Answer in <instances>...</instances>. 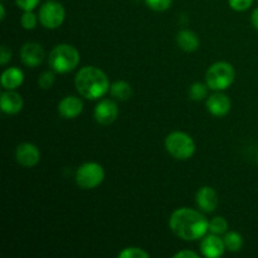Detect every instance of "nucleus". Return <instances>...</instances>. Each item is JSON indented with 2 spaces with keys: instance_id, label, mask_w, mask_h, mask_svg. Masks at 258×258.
Masks as SVG:
<instances>
[{
  "instance_id": "obj_1",
  "label": "nucleus",
  "mask_w": 258,
  "mask_h": 258,
  "mask_svg": "<svg viewBox=\"0 0 258 258\" xmlns=\"http://www.w3.org/2000/svg\"><path fill=\"white\" fill-rule=\"evenodd\" d=\"M169 227L179 238L184 241H197L209 231V222L201 212L190 208H179L170 216Z\"/></svg>"
},
{
  "instance_id": "obj_2",
  "label": "nucleus",
  "mask_w": 258,
  "mask_h": 258,
  "mask_svg": "<svg viewBox=\"0 0 258 258\" xmlns=\"http://www.w3.org/2000/svg\"><path fill=\"white\" fill-rule=\"evenodd\" d=\"M77 92L87 100H98L110 91V82L103 71L95 66L81 68L75 78Z\"/></svg>"
},
{
  "instance_id": "obj_3",
  "label": "nucleus",
  "mask_w": 258,
  "mask_h": 258,
  "mask_svg": "<svg viewBox=\"0 0 258 258\" xmlns=\"http://www.w3.org/2000/svg\"><path fill=\"white\" fill-rule=\"evenodd\" d=\"M48 62L55 73H68L80 63V53L73 45L63 43L50 50Z\"/></svg>"
},
{
  "instance_id": "obj_4",
  "label": "nucleus",
  "mask_w": 258,
  "mask_h": 258,
  "mask_svg": "<svg viewBox=\"0 0 258 258\" xmlns=\"http://www.w3.org/2000/svg\"><path fill=\"white\" fill-rule=\"evenodd\" d=\"M165 149L176 160H188L196 153V143L188 134L174 131L166 136Z\"/></svg>"
},
{
  "instance_id": "obj_5",
  "label": "nucleus",
  "mask_w": 258,
  "mask_h": 258,
  "mask_svg": "<svg viewBox=\"0 0 258 258\" xmlns=\"http://www.w3.org/2000/svg\"><path fill=\"white\" fill-rule=\"evenodd\" d=\"M236 78L233 66L228 62H217L208 68L206 75L207 85L213 91H224L231 87Z\"/></svg>"
},
{
  "instance_id": "obj_6",
  "label": "nucleus",
  "mask_w": 258,
  "mask_h": 258,
  "mask_svg": "<svg viewBox=\"0 0 258 258\" xmlns=\"http://www.w3.org/2000/svg\"><path fill=\"white\" fill-rule=\"evenodd\" d=\"M105 179V170L98 163H85L76 171V183L81 189H95Z\"/></svg>"
},
{
  "instance_id": "obj_7",
  "label": "nucleus",
  "mask_w": 258,
  "mask_h": 258,
  "mask_svg": "<svg viewBox=\"0 0 258 258\" xmlns=\"http://www.w3.org/2000/svg\"><path fill=\"white\" fill-rule=\"evenodd\" d=\"M66 19V10L60 3L49 0L39 9V22L47 29H57Z\"/></svg>"
},
{
  "instance_id": "obj_8",
  "label": "nucleus",
  "mask_w": 258,
  "mask_h": 258,
  "mask_svg": "<svg viewBox=\"0 0 258 258\" xmlns=\"http://www.w3.org/2000/svg\"><path fill=\"white\" fill-rule=\"evenodd\" d=\"M15 160L24 168H33L40 160V151L34 144L23 143L15 149Z\"/></svg>"
},
{
  "instance_id": "obj_9",
  "label": "nucleus",
  "mask_w": 258,
  "mask_h": 258,
  "mask_svg": "<svg viewBox=\"0 0 258 258\" xmlns=\"http://www.w3.org/2000/svg\"><path fill=\"white\" fill-rule=\"evenodd\" d=\"M93 116H95V120L97 121L100 125H111V123L115 122L116 118H117L118 107L117 105H116L115 101L106 98V100H102L101 102L97 103V106L95 107Z\"/></svg>"
},
{
  "instance_id": "obj_10",
  "label": "nucleus",
  "mask_w": 258,
  "mask_h": 258,
  "mask_svg": "<svg viewBox=\"0 0 258 258\" xmlns=\"http://www.w3.org/2000/svg\"><path fill=\"white\" fill-rule=\"evenodd\" d=\"M45 52L40 44L35 42H28L20 49V59L25 66L35 68L44 60Z\"/></svg>"
},
{
  "instance_id": "obj_11",
  "label": "nucleus",
  "mask_w": 258,
  "mask_h": 258,
  "mask_svg": "<svg viewBox=\"0 0 258 258\" xmlns=\"http://www.w3.org/2000/svg\"><path fill=\"white\" fill-rule=\"evenodd\" d=\"M201 251L203 256L208 258L221 257L226 251V244H224L223 238L219 237V234L211 233L202 239Z\"/></svg>"
},
{
  "instance_id": "obj_12",
  "label": "nucleus",
  "mask_w": 258,
  "mask_h": 258,
  "mask_svg": "<svg viewBox=\"0 0 258 258\" xmlns=\"http://www.w3.org/2000/svg\"><path fill=\"white\" fill-rule=\"evenodd\" d=\"M206 105L209 113L217 116V117H223V116L228 115V112L231 111L232 103L228 96L222 92H217L207 98Z\"/></svg>"
},
{
  "instance_id": "obj_13",
  "label": "nucleus",
  "mask_w": 258,
  "mask_h": 258,
  "mask_svg": "<svg viewBox=\"0 0 258 258\" xmlns=\"http://www.w3.org/2000/svg\"><path fill=\"white\" fill-rule=\"evenodd\" d=\"M197 206L206 213H212L218 207V194L212 186H202L196 196Z\"/></svg>"
},
{
  "instance_id": "obj_14",
  "label": "nucleus",
  "mask_w": 258,
  "mask_h": 258,
  "mask_svg": "<svg viewBox=\"0 0 258 258\" xmlns=\"http://www.w3.org/2000/svg\"><path fill=\"white\" fill-rule=\"evenodd\" d=\"M23 98L22 96L14 90H7L5 92L2 93L0 97V107L2 111L7 115H15V113L20 112L23 108Z\"/></svg>"
},
{
  "instance_id": "obj_15",
  "label": "nucleus",
  "mask_w": 258,
  "mask_h": 258,
  "mask_svg": "<svg viewBox=\"0 0 258 258\" xmlns=\"http://www.w3.org/2000/svg\"><path fill=\"white\" fill-rule=\"evenodd\" d=\"M83 111V102L76 96H66L58 103V112L64 118H76Z\"/></svg>"
},
{
  "instance_id": "obj_16",
  "label": "nucleus",
  "mask_w": 258,
  "mask_h": 258,
  "mask_svg": "<svg viewBox=\"0 0 258 258\" xmlns=\"http://www.w3.org/2000/svg\"><path fill=\"white\" fill-rule=\"evenodd\" d=\"M176 44L184 52H196L199 48L201 40H199L198 35L194 32L188 29L180 30L176 34Z\"/></svg>"
},
{
  "instance_id": "obj_17",
  "label": "nucleus",
  "mask_w": 258,
  "mask_h": 258,
  "mask_svg": "<svg viewBox=\"0 0 258 258\" xmlns=\"http://www.w3.org/2000/svg\"><path fill=\"white\" fill-rule=\"evenodd\" d=\"M23 81H24V73L20 68H7L2 75V86L5 90H15L20 87Z\"/></svg>"
},
{
  "instance_id": "obj_18",
  "label": "nucleus",
  "mask_w": 258,
  "mask_h": 258,
  "mask_svg": "<svg viewBox=\"0 0 258 258\" xmlns=\"http://www.w3.org/2000/svg\"><path fill=\"white\" fill-rule=\"evenodd\" d=\"M110 93L113 98L120 101L130 100L133 96V87L125 81H117L110 86Z\"/></svg>"
},
{
  "instance_id": "obj_19",
  "label": "nucleus",
  "mask_w": 258,
  "mask_h": 258,
  "mask_svg": "<svg viewBox=\"0 0 258 258\" xmlns=\"http://www.w3.org/2000/svg\"><path fill=\"white\" fill-rule=\"evenodd\" d=\"M226 249L229 252H238L243 246V238L238 232H226L223 237Z\"/></svg>"
},
{
  "instance_id": "obj_20",
  "label": "nucleus",
  "mask_w": 258,
  "mask_h": 258,
  "mask_svg": "<svg viewBox=\"0 0 258 258\" xmlns=\"http://www.w3.org/2000/svg\"><path fill=\"white\" fill-rule=\"evenodd\" d=\"M189 97L193 101H203L208 97V85L202 82H196L189 88Z\"/></svg>"
},
{
  "instance_id": "obj_21",
  "label": "nucleus",
  "mask_w": 258,
  "mask_h": 258,
  "mask_svg": "<svg viewBox=\"0 0 258 258\" xmlns=\"http://www.w3.org/2000/svg\"><path fill=\"white\" fill-rule=\"evenodd\" d=\"M227 229H228V222L223 217H214L209 222V231H211V233L223 234L226 233Z\"/></svg>"
},
{
  "instance_id": "obj_22",
  "label": "nucleus",
  "mask_w": 258,
  "mask_h": 258,
  "mask_svg": "<svg viewBox=\"0 0 258 258\" xmlns=\"http://www.w3.org/2000/svg\"><path fill=\"white\" fill-rule=\"evenodd\" d=\"M55 81V75L54 71H45L42 75L38 77V86H39L42 90H49L53 87Z\"/></svg>"
},
{
  "instance_id": "obj_23",
  "label": "nucleus",
  "mask_w": 258,
  "mask_h": 258,
  "mask_svg": "<svg viewBox=\"0 0 258 258\" xmlns=\"http://www.w3.org/2000/svg\"><path fill=\"white\" fill-rule=\"evenodd\" d=\"M120 258H148L149 253L139 247H128L118 253Z\"/></svg>"
},
{
  "instance_id": "obj_24",
  "label": "nucleus",
  "mask_w": 258,
  "mask_h": 258,
  "mask_svg": "<svg viewBox=\"0 0 258 258\" xmlns=\"http://www.w3.org/2000/svg\"><path fill=\"white\" fill-rule=\"evenodd\" d=\"M20 23H22L23 28H24L25 30H33L37 27L38 18L32 10H30V12H24V14L20 18Z\"/></svg>"
},
{
  "instance_id": "obj_25",
  "label": "nucleus",
  "mask_w": 258,
  "mask_h": 258,
  "mask_svg": "<svg viewBox=\"0 0 258 258\" xmlns=\"http://www.w3.org/2000/svg\"><path fill=\"white\" fill-rule=\"evenodd\" d=\"M146 5L155 12H165L170 8L173 0H145Z\"/></svg>"
},
{
  "instance_id": "obj_26",
  "label": "nucleus",
  "mask_w": 258,
  "mask_h": 258,
  "mask_svg": "<svg viewBox=\"0 0 258 258\" xmlns=\"http://www.w3.org/2000/svg\"><path fill=\"white\" fill-rule=\"evenodd\" d=\"M228 3L229 7L236 12H244L251 8L253 0H228Z\"/></svg>"
},
{
  "instance_id": "obj_27",
  "label": "nucleus",
  "mask_w": 258,
  "mask_h": 258,
  "mask_svg": "<svg viewBox=\"0 0 258 258\" xmlns=\"http://www.w3.org/2000/svg\"><path fill=\"white\" fill-rule=\"evenodd\" d=\"M40 0H15L18 7L20 9H23L24 12H30V10L34 9L38 4H39Z\"/></svg>"
},
{
  "instance_id": "obj_28",
  "label": "nucleus",
  "mask_w": 258,
  "mask_h": 258,
  "mask_svg": "<svg viewBox=\"0 0 258 258\" xmlns=\"http://www.w3.org/2000/svg\"><path fill=\"white\" fill-rule=\"evenodd\" d=\"M12 59V50L10 48H8L7 45H2V54H0V63L3 66L7 64L9 60Z\"/></svg>"
},
{
  "instance_id": "obj_29",
  "label": "nucleus",
  "mask_w": 258,
  "mask_h": 258,
  "mask_svg": "<svg viewBox=\"0 0 258 258\" xmlns=\"http://www.w3.org/2000/svg\"><path fill=\"white\" fill-rule=\"evenodd\" d=\"M174 258H199V254L193 251H188V249H185V251H180L178 252V253L174 254Z\"/></svg>"
},
{
  "instance_id": "obj_30",
  "label": "nucleus",
  "mask_w": 258,
  "mask_h": 258,
  "mask_svg": "<svg viewBox=\"0 0 258 258\" xmlns=\"http://www.w3.org/2000/svg\"><path fill=\"white\" fill-rule=\"evenodd\" d=\"M252 24H253V27L258 30V8L254 9L253 14H252Z\"/></svg>"
},
{
  "instance_id": "obj_31",
  "label": "nucleus",
  "mask_w": 258,
  "mask_h": 258,
  "mask_svg": "<svg viewBox=\"0 0 258 258\" xmlns=\"http://www.w3.org/2000/svg\"><path fill=\"white\" fill-rule=\"evenodd\" d=\"M0 12H2V17H0V19L4 20L5 19V7H4V4H0Z\"/></svg>"
},
{
  "instance_id": "obj_32",
  "label": "nucleus",
  "mask_w": 258,
  "mask_h": 258,
  "mask_svg": "<svg viewBox=\"0 0 258 258\" xmlns=\"http://www.w3.org/2000/svg\"><path fill=\"white\" fill-rule=\"evenodd\" d=\"M257 163H258V153H257Z\"/></svg>"
}]
</instances>
